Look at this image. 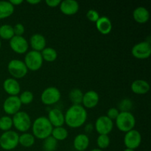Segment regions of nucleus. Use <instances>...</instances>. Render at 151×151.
Instances as JSON below:
<instances>
[{
    "label": "nucleus",
    "instance_id": "obj_1",
    "mask_svg": "<svg viewBox=\"0 0 151 151\" xmlns=\"http://www.w3.org/2000/svg\"><path fill=\"white\" fill-rule=\"evenodd\" d=\"M86 109L82 105H72L64 114L65 122L70 128H79L87 119Z\"/></svg>",
    "mask_w": 151,
    "mask_h": 151
},
{
    "label": "nucleus",
    "instance_id": "obj_2",
    "mask_svg": "<svg viewBox=\"0 0 151 151\" xmlns=\"http://www.w3.org/2000/svg\"><path fill=\"white\" fill-rule=\"evenodd\" d=\"M53 126L48 118L44 116H38L32 123V131L34 136L40 139H44L51 136Z\"/></svg>",
    "mask_w": 151,
    "mask_h": 151
},
{
    "label": "nucleus",
    "instance_id": "obj_3",
    "mask_svg": "<svg viewBox=\"0 0 151 151\" xmlns=\"http://www.w3.org/2000/svg\"><path fill=\"white\" fill-rule=\"evenodd\" d=\"M116 125L119 131L127 133L134 129L136 125L135 116L130 111H120L116 119Z\"/></svg>",
    "mask_w": 151,
    "mask_h": 151
},
{
    "label": "nucleus",
    "instance_id": "obj_4",
    "mask_svg": "<svg viewBox=\"0 0 151 151\" xmlns=\"http://www.w3.org/2000/svg\"><path fill=\"white\" fill-rule=\"evenodd\" d=\"M19 135L17 132L9 130L0 136V147L4 150H11L19 145Z\"/></svg>",
    "mask_w": 151,
    "mask_h": 151
},
{
    "label": "nucleus",
    "instance_id": "obj_5",
    "mask_svg": "<svg viewBox=\"0 0 151 151\" xmlns=\"http://www.w3.org/2000/svg\"><path fill=\"white\" fill-rule=\"evenodd\" d=\"M12 119L13 125H14L15 128L21 132L25 133L30 128L32 125L30 116L24 111H19V112L15 114Z\"/></svg>",
    "mask_w": 151,
    "mask_h": 151
},
{
    "label": "nucleus",
    "instance_id": "obj_6",
    "mask_svg": "<svg viewBox=\"0 0 151 151\" xmlns=\"http://www.w3.org/2000/svg\"><path fill=\"white\" fill-rule=\"evenodd\" d=\"M7 70L15 79L24 78L28 72V69L24 62L19 59H12L10 60L7 64Z\"/></svg>",
    "mask_w": 151,
    "mask_h": 151
},
{
    "label": "nucleus",
    "instance_id": "obj_7",
    "mask_svg": "<svg viewBox=\"0 0 151 151\" xmlns=\"http://www.w3.org/2000/svg\"><path fill=\"white\" fill-rule=\"evenodd\" d=\"M24 63L28 69L37 71L42 66L43 60L41 52L31 50L26 53L24 56Z\"/></svg>",
    "mask_w": 151,
    "mask_h": 151
},
{
    "label": "nucleus",
    "instance_id": "obj_8",
    "mask_svg": "<svg viewBox=\"0 0 151 151\" xmlns=\"http://www.w3.org/2000/svg\"><path fill=\"white\" fill-rule=\"evenodd\" d=\"M61 97L60 90L55 86L46 88L41 94V100L45 105H53L58 103Z\"/></svg>",
    "mask_w": 151,
    "mask_h": 151
},
{
    "label": "nucleus",
    "instance_id": "obj_9",
    "mask_svg": "<svg viewBox=\"0 0 151 151\" xmlns=\"http://www.w3.org/2000/svg\"><path fill=\"white\" fill-rule=\"evenodd\" d=\"M131 54L138 59L147 58L151 54L150 43L147 41L137 43L131 49Z\"/></svg>",
    "mask_w": 151,
    "mask_h": 151
},
{
    "label": "nucleus",
    "instance_id": "obj_10",
    "mask_svg": "<svg viewBox=\"0 0 151 151\" xmlns=\"http://www.w3.org/2000/svg\"><path fill=\"white\" fill-rule=\"evenodd\" d=\"M142 142V135L137 130L132 129L125 133L124 137V144L126 148L135 150L139 147Z\"/></svg>",
    "mask_w": 151,
    "mask_h": 151
},
{
    "label": "nucleus",
    "instance_id": "obj_11",
    "mask_svg": "<svg viewBox=\"0 0 151 151\" xmlns=\"http://www.w3.org/2000/svg\"><path fill=\"white\" fill-rule=\"evenodd\" d=\"M22 103L19 96H10L4 100L3 103V109L8 115H14L20 111Z\"/></svg>",
    "mask_w": 151,
    "mask_h": 151
},
{
    "label": "nucleus",
    "instance_id": "obj_12",
    "mask_svg": "<svg viewBox=\"0 0 151 151\" xmlns=\"http://www.w3.org/2000/svg\"><path fill=\"white\" fill-rule=\"evenodd\" d=\"M95 130L99 134L108 135L114 128V122L107 116H100L95 121Z\"/></svg>",
    "mask_w": 151,
    "mask_h": 151
},
{
    "label": "nucleus",
    "instance_id": "obj_13",
    "mask_svg": "<svg viewBox=\"0 0 151 151\" xmlns=\"http://www.w3.org/2000/svg\"><path fill=\"white\" fill-rule=\"evenodd\" d=\"M10 47L15 52L23 54L27 52L29 44L27 40L22 35H14L10 40Z\"/></svg>",
    "mask_w": 151,
    "mask_h": 151
},
{
    "label": "nucleus",
    "instance_id": "obj_14",
    "mask_svg": "<svg viewBox=\"0 0 151 151\" xmlns=\"http://www.w3.org/2000/svg\"><path fill=\"white\" fill-rule=\"evenodd\" d=\"M100 100V97L97 91L94 90H89L83 94L82 103L83 107L86 109H92L97 106Z\"/></svg>",
    "mask_w": 151,
    "mask_h": 151
},
{
    "label": "nucleus",
    "instance_id": "obj_15",
    "mask_svg": "<svg viewBox=\"0 0 151 151\" xmlns=\"http://www.w3.org/2000/svg\"><path fill=\"white\" fill-rule=\"evenodd\" d=\"M3 88L10 96H18L21 91L20 83L13 78H7L3 83Z\"/></svg>",
    "mask_w": 151,
    "mask_h": 151
},
{
    "label": "nucleus",
    "instance_id": "obj_16",
    "mask_svg": "<svg viewBox=\"0 0 151 151\" xmlns=\"http://www.w3.org/2000/svg\"><path fill=\"white\" fill-rule=\"evenodd\" d=\"M60 10L65 15H74L79 10V3L76 0H63L61 1L60 5Z\"/></svg>",
    "mask_w": 151,
    "mask_h": 151
},
{
    "label": "nucleus",
    "instance_id": "obj_17",
    "mask_svg": "<svg viewBox=\"0 0 151 151\" xmlns=\"http://www.w3.org/2000/svg\"><path fill=\"white\" fill-rule=\"evenodd\" d=\"M48 119L50 123L55 127L63 126L65 122L64 114L58 109H52L49 111Z\"/></svg>",
    "mask_w": 151,
    "mask_h": 151
},
{
    "label": "nucleus",
    "instance_id": "obj_18",
    "mask_svg": "<svg viewBox=\"0 0 151 151\" xmlns=\"http://www.w3.org/2000/svg\"><path fill=\"white\" fill-rule=\"evenodd\" d=\"M29 43H30L32 50L41 52L46 47L47 41H46L45 37L42 34L35 33L31 35L29 38Z\"/></svg>",
    "mask_w": 151,
    "mask_h": 151
},
{
    "label": "nucleus",
    "instance_id": "obj_19",
    "mask_svg": "<svg viewBox=\"0 0 151 151\" xmlns=\"http://www.w3.org/2000/svg\"><path fill=\"white\" fill-rule=\"evenodd\" d=\"M150 84L145 80H136L133 81L131 85V89L137 94H145L150 90Z\"/></svg>",
    "mask_w": 151,
    "mask_h": 151
},
{
    "label": "nucleus",
    "instance_id": "obj_20",
    "mask_svg": "<svg viewBox=\"0 0 151 151\" xmlns=\"http://www.w3.org/2000/svg\"><path fill=\"white\" fill-rule=\"evenodd\" d=\"M133 17L138 23L145 24L150 19V13L146 7L139 6L134 9L133 12Z\"/></svg>",
    "mask_w": 151,
    "mask_h": 151
},
{
    "label": "nucleus",
    "instance_id": "obj_21",
    "mask_svg": "<svg viewBox=\"0 0 151 151\" xmlns=\"http://www.w3.org/2000/svg\"><path fill=\"white\" fill-rule=\"evenodd\" d=\"M89 138L85 134H79L75 137L73 145L77 151H85L89 145Z\"/></svg>",
    "mask_w": 151,
    "mask_h": 151
},
{
    "label": "nucleus",
    "instance_id": "obj_22",
    "mask_svg": "<svg viewBox=\"0 0 151 151\" xmlns=\"http://www.w3.org/2000/svg\"><path fill=\"white\" fill-rule=\"evenodd\" d=\"M97 30L102 34H109L112 29L111 21L107 16H100L95 22Z\"/></svg>",
    "mask_w": 151,
    "mask_h": 151
},
{
    "label": "nucleus",
    "instance_id": "obj_23",
    "mask_svg": "<svg viewBox=\"0 0 151 151\" xmlns=\"http://www.w3.org/2000/svg\"><path fill=\"white\" fill-rule=\"evenodd\" d=\"M15 7L10 1H0V19H6L13 13Z\"/></svg>",
    "mask_w": 151,
    "mask_h": 151
},
{
    "label": "nucleus",
    "instance_id": "obj_24",
    "mask_svg": "<svg viewBox=\"0 0 151 151\" xmlns=\"http://www.w3.org/2000/svg\"><path fill=\"white\" fill-rule=\"evenodd\" d=\"M35 143V137L30 133L25 132L19 135V144L24 147H29Z\"/></svg>",
    "mask_w": 151,
    "mask_h": 151
},
{
    "label": "nucleus",
    "instance_id": "obj_25",
    "mask_svg": "<svg viewBox=\"0 0 151 151\" xmlns=\"http://www.w3.org/2000/svg\"><path fill=\"white\" fill-rule=\"evenodd\" d=\"M83 93L80 88H72L69 93V98L73 105H81Z\"/></svg>",
    "mask_w": 151,
    "mask_h": 151
},
{
    "label": "nucleus",
    "instance_id": "obj_26",
    "mask_svg": "<svg viewBox=\"0 0 151 151\" xmlns=\"http://www.w3.org/2000/svg\"><path fill=\"white\" fill-rule=\"evenodd\" d=\"M43 60L48 62H53L57 59L58 52L55 49L52 47H45L41 52Z\"/></svg>",
    "mask_w": 151,
    "mask_h": 151
},
{
    "label": "nucleus",
    "instance_id": "obj_27",
    "mask_svg": "<svg viewBox=\"0 0 151 151\" xmlns=\"http://www.w3.org/2000/svg\"><path fill=\"white\" fill-rule=\"evenodd\" d=\"M68 135H69V132L66 130V128H65L63 126L53 128L51 134L52 137L55 139L57 141H62V140L66 139Z\"/></svg>",
    "mask_w": 151,
    "mask_h": 151
},
{
    "label": "nucleus",
    "instance_id": "obj_28",
    "mask_svg": "<svg viewBox=\"0 0 151 151\" xmlns=\"http://www.w3.org/2000/svg\"><path fill=\"white\" fill-rule=\"evenodd\" d=\"M15 35L13 27L12 25L4 24L0 26V37L3 39L10 40Z\"/></svg>",
    "mask_w": 151,
    "mask_h": 151
},
{
    "label": "nucleus",
    "instance_id": "obj_29",
    "mask_svg": "<svg viewBox=\"0 0 151 151\" xmlns=\"http://www.w3.org/2000/svg\"><path fill=\"white\" fill-rule=\"evenodd\" d=\"M58 141L52 136L44 139L43 142V149L44 151H55L57 148Z\"/></svg>",
    "mask_w": 151,
    "mask_h": 151
},
{
    "label": "nucleus",
    "instance_id": "obj_30",
    "mask_svg": "<svg viewBox=\"0 0 151 151\" xmlns=\"http://www.w3.org/2000/svg\"><path fill=\"white\" fill-rule=\"evenodd\" d=\"M13 126V119L9 116H2L0 117V130L7 131Z\"/></svg>",
    "mask_w": 151,
    "mask_h": 151
},
{
    "label": "nucleus",
    "instance_id": "obj_31",
    "mask_svg": "<svg viewBox=\"0 0 151 151\" xmlns=\"http://www.w3.org/2000/svg\"><path fill=\"white\" fill-rule=\"evenodd\" d=\"M111 139L109 135H106V134H100L98 136L97 139V145L98 146V148L101 149H106L110 145Z\"/></svg>",
    "mask_w": 151,
    "mask_h": 151
},
{
    "label": "nucleus",
    "instance_id": "obj_32",
    "mask_svg": "<svg viewBox=\"0 0 151 151\" xmlns=\"http://www.w3.org/2000/svg\"><path fill=\"white\" fill-rule=\"evenodd\" d=\"M19 97L22 104H29L33 100L34 95L32 91L26 90V91H22Z\"/></svg>",
    "mask_w": 151,
    "mask_h": 151
},
{
    "label": "nucleus",
    "instance_id": "obj_33",
    "mask_svg": "<svg viewBox=\"0 0 151 151\" xmlns=\"http://www.w3.org/2000/svg\"><path fill=\"white\" fill-rule=\"evenodd\" d=\"M132 101L128 98L123 99L119 103V109L121 111H130V110L132 109Z\"/></svg>",
    "mask_w": 151,
    "mask_h": 151
},
{
    "label": "nucleus",
    "instance_id": "obj_34",
    "mask_svg": "<svg viewBox=\"0 0 151 151\" xmlns=\"http://www.w3.org/2000/svg\"><path fill=\"white\" fill-rule=\"evenodd\" d=\"M86 17L88 18V20H90L91 22H96L98 20L99 18H100V16L97 10H94V9H90V10H88V11H87Z\"/></svg>",
    "mask_w": 151,
    "mask_h": 151
},
{
    "label": "nucleus",
    "instance_id": "obj_35",
    "mask_svg": "<svg viewBox=\"0 0 151 151\" xmlns=\"http://www.w3.org/2000/svg\"><path fill=\"white\" fill-rule=\"evenodd\" d=\"M119 112L120 111H119V109H116V108H111V109H109V110H108L107 115H106V116H107L109 119H111V120L113 121L114 119H116V118H117Z\"/></svg>",
    "mask_w": 151,
    "mask_h": 151
},
{
    "label": "nucleus",
    "instance_id": "obj_36",
    "mask_svg": "<svg viewBox=\"0 0 151 151\" xmlns=\"http://www.w3.org/2000/svg\"><path fill=\"white\" fill-rule=\"evenodd\" d=\"M13 30L15 35H22L25 30L24 26L22 23H17L13 27Z\"/></svg>",
    "mask_w": 151,
    "mask_h": 151
},
{
    "label": "nucleus",
    "instance_id": "obj_37",
    "mask_svg": "<svg viewBox=\"0 0 151 151\" xmlns=\"http://www.w3.org/2000/svg\"><path fill=\"white\" fill-rule=\"evenodd\" d=\"M61 1L60 0H46V4L51 7H55L60 5Z\"/></svg>",
    "mask_w": 151,
    "mask_h": 151
},
{
    "label": "nucleus",
    "instance_id": "obj_38",
    "mask_svg": "<svg viewBox=\"0 0 151 151\" xmlns=\"http://www.w3.org/2000/svg\"><path fill=\"white\" fill-rule=\"evenodd\" d=\"M10 2L15 7V6L22 4L23 2V0H10Z\"/></svg>",
    "mask_w": 151,
    "mask_h": 151
},
{
    "label": "nucleus",
    "instance_id": "obj_39",
    "mask_svg": "<svg viewBox=\"0 0 151 151\" xmlns=\"http://www.w3.org/2000/svg\"><path fill=\"white\" fill-rule=\"evenodd\" d=\"M27 2L31 4H36L41 2V0H27Z\"/></svg>",
    "mask_w": 151,
    "mask_h": 151
},
{
    "label": "nucleus",
    "instance_id": "obj_40",
    "mask_svg": "<svg viewBox=\"0 0 151 151\" xmlns=\"http://www.w3.org/2000/svg\"><path fill=\"white\" fill-rule=\"evenodd\" d=\"M90 151H103L101 150V149H100V148H94V149H92V150H91Z\"/></svg>",
    "mask_w": 151,
    "mask_h": 151
},
{
    "label": "nucleus",
    "instance_id": "obj_41",
    "mask_svg": "<svg viewBox=\"0 0 151 151\" xmlns=\"http://www.w3.org/2000/svg\"><path fill=\"white\" fill-rule=\"evenodd\" d=\"M123 151H135V150H132V149H130V148H125Z\"/></svg>",
    "mask_w": 151,
    "mask_h": 151
},
{
    "label": "nucleus",
    "instance_id": "obj_42",
    "mask_svg": "<svg viewBox=\"0 0 151 151\" xmlns=\"http://www.w3.org/2000/svg\"><path fill=\"white\" fill-rule=\"evenodd\" d=\"M1 40H0V49H1Z\"/></svg>",
    "mask_w": 151,
    "mask_h": 151
}]
</instances>
